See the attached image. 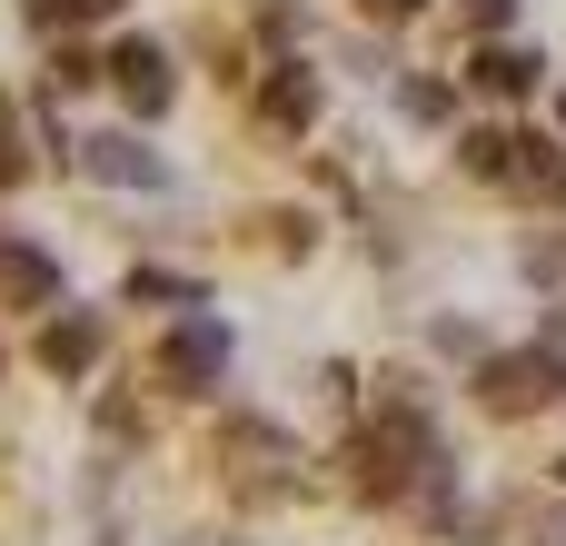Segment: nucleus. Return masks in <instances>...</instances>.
Returning <instances> with one entry per match:
<instances>
[{"label":"nucleus","instance_id":"nucleus-1","mask_svg":"<svg viewBox=\"0 0 566 546\" xmlns=\"http://www.w3.org/2000/svg\"><path fill=\"white\" fill-rule=\"evenodd\" d=\"M358 487L368 497H428V517L438 527H458V507H448V448H438V428H428V408L408 398V378H378V418L358 428Z\"/></svg>","mask_w":566,"mask_h":546},{"label":"nucleus","instance_id":"nucleus-11","mask_svg":"<svg viewBox=\"0 0 566 546\" xmlns=\"http://www.w3.org/2000/svg\"><path fill=\"white\" fill-rule=\"evenodd\" d=\"M259 109H269V129H308V119H318V80H308L298 60H279L269 90H259Z\"/></svg>","mask_w":566,"mask_h":546},{"label":"nucleus","instance_id":"nucleus-9","mask_svg":"<svg viewBox=\"0 0 566 546\" xmlns=\"http://www.w3.org/2000/svg\"><path fill=\"white\" fill-rule=\"evenodd\" d=\"M90 358H99V318H90V308H60V318L40 328V368H50V378H80Z\"/></svg>","mask_w":566,"mask_h":546},{"label":"nucleus","instance_id":"nucleus-4","mask_svg":"<svg viewBox=\"0 0 566 546\" xmlns=\"http://www.w3.org/2000/svg\"><path fill=\"white\" fill-rule=\"evenodd\" d=\"M219 468H229V487H239V497H279L289 477H269V468H298V458H289V438H279V428L229 418V428H219Z\"/></svg>","mask_w":566,"mask_h":546},{"label":"nucleus","instance_id":"nucleus-12","mask_svg":"<svg viewBox=\"0 0 566 546\" xmlns=\"http://www.w3.org/2000/svg\"><path fill=\"white\" fill-rule=\"evenodd\" d=\"M129 298H169V308H189V318L209 308V288H199V279H179V269H129Z\"/></svg>","mask_w":566,"mask_h":546},{"label":"nucleus","instance_id":"nucleus-8","mask_svg":"<svg viewBox=\"0 0 566 546\" xmlns=\"http://www.w3.org/2000/svg\"><path fill=\"white\" fill-rule=\"evenodd\" d=\"M497 189H537V199H566V149L557 139H527V129H507V179Z\"/></svg>","mask_w":566,"mask_h":546},{"label":"nucleus","instance_id":"nucleus-3","mask_svg":"<svg viewBox=\"0 0 566 546\" xmlns=\"http://www.w3.org/2000/svg\"><path fill=\"white\" fill-rule=\"evenodd\" d=\"M159 378H169V388H189V398H209V388L229 378V328H219L209 308H199V318H179V328L159 338Z\"/></svg>","mask_w":566,"mask_h":546},{"label":"nucleus","instance_id":"nucleus-21","mask_svg":"<svg viewBox=\"0 0 566 546\" xmlns=\"http://www.w3.org/2000/svg\"><path fill=\"white\" fill-rule=\"evenodd\" d=\"M90 10H119V0H90Z\"/></svg>","mask_w":566,"mask_h":546},{"label":"nucleus","instance_id":"nucleus-15","mask_svg":"<svg viewBox=\"0 0 566 546\" xmlns=\"http://www.w3.org/2000/svg\"><path fill=\"white\" fill-rule=\"evenodd\" d=\"M80 80H109V60H90V50H70V40H60V60H50V90H80Z\"/></svg>","mask_w":566,"mask_h":546},{"label":"nucleus","instance_id":"nucleus-2","mask_svg":"<svg viewBox=\"0 0 566 546\" xmlns=\"http://www.w3.org/2000/svg\"><path fill=\"white\" fill-rule=\"evenodd\" d=\"M557 388H566V358H557V348L478 358V408H488V418H537V408H557Z\"/></svg>","mask_w":566,"mask_h":546},{"label":"nucleus","instance_id":"nucleus-7","mask_svg":"<svg viewBox=\"0 0 566 546\" xmlns=\"http://www.w3.org/2000/svg\"><path fill=\"white\" fill-rule=\"evenodd\" d=\"M0 308H60V259L30 239H0Z\"/></svg>","mask_w":566,"mask_h":546},{"label":"nucleus","instance_id":"nucleus-17","mask_svg":"<svg viewBox=\"0 0 566 546\" xmlns=\"http://www.w3.org/2000/svg\"><path fill=\"white\" fill-rule=\"evenodd\" d=\"M458 20H468V30H507V20H517V0H458Z\"/></svg>","mask_w":566,"mask_h":546},{"label":"nucleus","instance_id":"nucleus-18","mask_svg":"<svg viewBox=\"0 0 566 546\" xmlns=\"http://www.w3.org/2000/svg\"><path fill=\"white\" fill-rule=\"evenodd\" d=\"M99 428H109V438H149V418H139L129 398H109V408H99Z\"/></svg>","mask_w":566,"mask_h":546},{"label":"nucleus","instance_id":"nucleus-16","mask_svg":"<svg viewBox=\"0 0 566 546\" xmlns=\"http://www.w3.org/2000/svg\"><path fill=\"white\" fill-rule=\"evenodd\" d=\"M30 10V30H70V20H90V0H20Z\"/></svg>","mask_w":566,"mask_h":546},{"label":"nucleus","instance_id":"nucleus-20","mask_svg":"<svg viewBox=\"0 0 566 546\" xmlns=\"http://www.w3.org/2000/svg\"><path fill=\"white\" fill-rule=\"evenodd\" d=\"M368 20H408V10H428V0H358Z\"/></svg>","mask_w":566,"mask_h":546},{"label":"nucleus","instance_id":"nucleus-10","mask_svg":"<svg viewBox=\"0 0 566 546\" xmlns=\"http://www.w3.org/2000/svg\"><path fill=\"white\" fill-rule=\"evenodd\" d=\"M537 70H547V60H537V50H507V40H488V50L468 60V80H478L488 99H527V90H537Z\"/></svg>","mask_w":566,"mask_h":546},{"label":"nucleus","instance_id":"nucleus-14","mask_svg":"<svg viewBox=\"0 0 566 546\" xmlns=\"http://www.w3.org/2000/svg\"><path fill=\"white\" fill-rule=\"evenodd\" d=\"M30 179V149H20V109L0 99V189H20Z\"/></svg>","mask_w":566,"mask_h":546},{"label":"nucleus","instance_id":"nucleus-5","mask_svg":"<svg viewBox=\"0 0 566 546\" xmlns=\"http://www.w3.org/2000/svg\"><path fill=\"white\" fill-rule=\"evenodd\" d=\"M109 90H119L139 119H159L169 90H179V80H169V50H159V40H119V50H109Z\"/></svg>","mask_w":566,"mask_h":546},{"label":"nucleus","instance_id":"nucleus-6","mask_svg":"<svg viewBox=\"0 0 566 546\" xmlns=\"http://www.w3.org/2000/svg\"><path fill=\"white\" fill-rule=\"evenodd\" d=\"M80 169L90 179H109V189H169V169L129 139V129H99V139H80Z\"/></svg>","mask_w":566,"mask_h":546},{"label":"nucleus","instance_id":"nucleus-13","mask_svg":"<svg viewBox=\"0 0 566 546\" xmlns=\"http://www.w3.org/2000/svg\"><path fill=\"white\" fill-rule=\"evenodd\" d=\"M458 159L478 179H507V129H458Z\"/></svg>","mask_w":566,"mask_h":546},{"label":"nucleus","instance_id":"nucleus-19","mask_svg":"<svg viewBox=\"0 0 566 546\" xmlns=\"http://www.w3.org/2000/svg\"><path fill=\"white\" fill-rule=\"evenodd\" d=\"M527 546H566V507H547V517L527 527Z\"/></svg>","mask_w":566,"mask_h":546}]
</instances>
